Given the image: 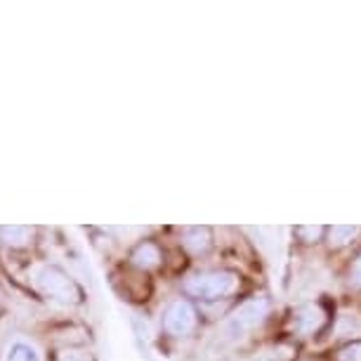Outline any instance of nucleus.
<instances>
[{
	"label": "nucleus",
	"instance_id": "nucleus-1",
	"mask_svg": "<svg viewBox=\"0 0 361 361\" xmlns=\"http://www.w3.org/2000/svg\"><path fill=\"white\" fill-rule=\"evenodd\" d=\"M238 288V276L234 271H203V274H196L192 279H187L185 290L192 298H201V300H220L231 295Z\"/></svg>",
	"mask_w": 361,
	"mask_h": 361
},
{
	"label": "nucleus",
	"instance_id": "nucleus-2",
	"mask_svg": "<svg viewBox=\"0 0 361 361\" xmlns=\"http://www.w3.org/2000/svg\"><path fill=\"white\" fill-rule=\"evenodd\" d=\"M264 314H267V300L264 298L246 300V302H243L241 307L229 317V322L224 324V336H227L229 340L241 338L243 333L255 329V326L264 319Z\"/></svg>",
	"mask_w": 361,
	"mask_h": 361
},
{
	"label": "nucleus",
	"instance_id": "nucleus-3",
	"mask_svg": "<svg viewBox=\"0 0 361 361\" xmlns=\"http://www.w3.org/2000/svg\"><path fill=\"white\" fill-rule=\"evenodd\" d=\"M163 326H166V331L173 333V336H185V333L194 331V326H196L194 307L187 300H177V302H173L168 307L166 317H163Z\"/></svg>",
	"mask_w": 361,
	"mask_h": 361
},
{
	"label": "nucleus",
	"instance_id": "nucleus-4",
	"mask_svg": "<svg viewBox=\"0 0 361 361\" xmlns=\"http://www.w3.org/2000/svg\"><path fill=\"white\" fill-rule=\"evenodd\" d=\"M324 322H326V317L319 305H302V307L295 310V314H293L290 329L300 333V336H312V333H317L322 329Z\"/></svg>",
	"mask_w": 361,
	"mask_h": 361
},
{
	"label": "nucleus",
	"instance_id": "nucleus-5",
	"mask_svg": "<svg viewBox=\"0 0 361 361\" xmlns=\"http://www.w3.org/2000/svg\"><path fill=\"white\" fill-rule=\"evenodd\" d=\"M185 246L192 250V253H206L210 248V231L206 227H196V229H189L187 236H185Z\"/></svg>",
	"mask_w": 361,
	"mask_h": 361
},
{
	"label": "nucleus",
	"instance_id": "nucleus-6",
	"mask_svg": "<svg viewBox=\"0 0 361 361\" xmlns=\"http://www.w3.org/2000/svg\"><path fill=\"white\" fill-rule=\"evenodd\" d=\"M133 260H135V264H137V267L149 269V267H156V264H159L161 253H159V248H156L154 243H142V246L135 250Z\"/></svg>",
	"mask_w": 361,
	"mask_h": 361
},
{
	"label": "nucleus",
	"instance_id": "nucleus-7",
	"mask_svg": "<svg viewBox=\"0 0 361 361\" xmlns=\"http://www.w3.org/2000/svg\"><path fill=\"white\" fill-rule=\"evenodd\" d=\"M354 236H357V227H350V224H336V227L329 229V243L333 248L347 246Z\"/></svg>",
	"mask_w": 361,
	"mask_h": 361
},
{
	"label": "nucleus",
	"instance_id": "nucleus-8",
	"mask_svg": "<svg viewBox=\"0 0 361 361\" xmlns=\"http://www.w3.org/2000/svg\"><path fill=\"white\" fill-rule=\"evenodd\" d=\"M336 361H361V340H354V343L340 347L336 352Z\"/></svg>",
	"mask_w": 361,
	"mask_h": 361
},
{
	"label": "nucleus",
	"instance_id": "nucleus-9",
	"mask_svg": "<svg viewBox=\"0 0 361 361\" xmlns=\"http://www.w3.org/2000/svg\"><path fill=\"white\" fill-rule=\"evenodd\" d=\"M347 281H350L354 290H361V253L352 260L350 271H347Z\"/></svg>",
	"mask_w": 361,
	"mask_h": 361
},
{
	"label": "nucleus",
	"instance_id": "nucleus-10",
	"mask_svg": "<svg viewBox=\"0 0 361 361\" xmlns=\"http://www.w3.org/2000/svg\"><path fill=\"white\" fill-rule=\"evenodd\" d=\"M324 231H326L324 227H300L298 229V236L302 238L305 243H317L319 238L324 236Z\"/></svg>",
	"mask_w": 361,
	"mask_h": 361
}]
</instances>
